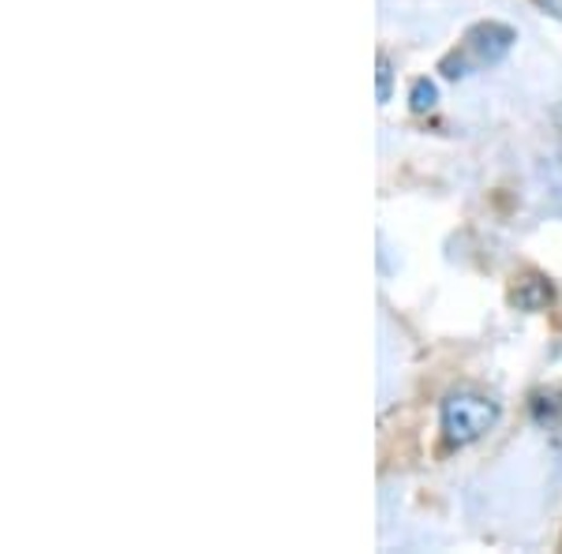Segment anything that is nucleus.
<instances>
[{
  "label": "nucleus",
  "mask_w": 562,
  "mask_h": 554,
  "mask_svg": "<svg viewBox=\"0 0 562 554\" xmlns=\"http://www.w3.org/2000/svg\"><path fill=\"white\" fill-rule=\"evenodd\" d=\"M514 42H517L514 26L491 23V20L488 23H477L461 38V46L443 60V75L446 79H465V75L480 72V68L499 64V60H503L506 52L514 49Z\"/></svg>",
  "instance_id": "f257e3e1"
},
{
  "label": "nucleus",
  "mask_w": 562,
  "mask_h": 554,
  "mask_svg": "<svg viewBox=\"0 0 562 554\" xmlns=\"http://www.w3.org/2000/svg\"><path fill=\"white\" fill-rule=\"evenodd\" d=\"M438 424L450 446H472L499 424V404L484 393H450L438 409Z\"/></svg>",
  "instance_id": "f03ea898"
},
{
  "label": "nucleus",
  "mask_w": 562,
  "mask_h": 554,
  "mask_svg": "<svg viewBox=\"0 0 562 554\" xmlns=\"http://www.w3.org/2000/svg\"><path fill=\"white\" fill-rule=\"evenodd\" d=\"M438 102V86L432 83V79H417L409 91V109L412 113H432Z\"/></svg>",
  "instance_id": "7ed1b4c3"
},
{
  "label": "nucleus",
  "mask_w": 562,
  "mask_h": 554,
  "mask_svg": "<svg viewBox=\"0 0 562 554\" xmlns=\"http://www.w3.org/2000/svg\"><path fill=\"white\" fill-rule=\"evenodd\" d=\"M390 86H394V68L390 60L379 57V105L390 102Z\"/></svg>",
  "instance_id": "20e7f679"
}]
</instances>
